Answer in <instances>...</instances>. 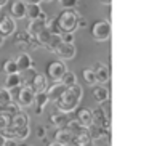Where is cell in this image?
<instances>
[{
  "label": "cell",
  "mask_w": 149,
  "mask_h": 146,
  "mask_svg": "<svg viewBox=\"0 0 149 146\" xmlns=\"http://www.w3.org/2000/svg\"><path fill=\"white\" fill-rule=\"evenodd\" d=\"M82 98H84V88H82V85L77 82L75 85L66 88L64 93L55 101V106H56V109H58V112L68 116L69 112L79 109V104H80Z\"/></svg>",
  "instance_id": "1"
},
{
  "label": "cell",
  "mask_w": 149,
  "mask_h": 146,
  "mask_svg": "<svg viewBox=\"0 0 149 146\" xmlns=\"http://www.w3.org/2000/svg\"><path fill=\"white\" fill-rule=\"evenodd\" d=\"M79 18L80 15L77 13L75 10H63L59 13V16L56 18V24H58L59 32H71L74 34L75 31L79 29Z\"/></svg>",
  "instance_id": "2"
},
{
  "label": "cell",
  "mask_w": 149,
  "mask_h": 146,
  "mask_svg": "<svg viewBox=\"0 0 149 146\" xmlns=\"http://www.w3.org/2000/svg\"><path fill=\"white\" fill-rule=\"evenodd\" d=\"M91 37L96 42H106L111 37V21L109 20H100L95 21L91 26Z\"/></svg>",
  "instance_id": "3"
},
{
  "label": "cell",
  "mask_w": 149,
  "mask_h": 146,
  "mask_svg": "<svg viewBox=\"0 0 149 146\" xmlns=\"http://www.w3.org/2000/svg\"><path fill=\"white\" fill-rule=\"evenodd\" d=\"M66 71H68L66 63L56 59V61H52L48 66H47V75L45 77H48L50 80H53V82H59L61 77H63V74H64Z\"/></svg>",
  "instance_id": "4"
},
{
  "label": "cell",
  "mask_w": 149,
  "mask_h": 146,
  "mask_svg": "<svg viewBox=\"0 0 149 146\" xmlns=\"http://www.w3.org/2000/svg\"><path fill=\"white\" fill-rule=\"evenodd\" d=\"M34 98H36V93L32 92V88L29 85H23L18 92V100L16 104L19 108H31L34 106Z\"/></svg>",
  "instance_id": "5"
},
{
  "label": "cell",
  "mask_w": 149,
  "mask_h": 146,
  "mask_svg": "<svg viewBox=\"0 0 149 146\" xmlns=\"http://www.w3.org/2000/svg\"><path fill=\"white\" fill-rule=\"evenodd\" d=\"M53 53L58 56L59 61H69V59H72L75 56L77 50H75L74 43H63V42H59V45L55 48Z\"/></svg>",
  "instance_id": "6"
},
{
  "label": "cell",
  "mask_w": 149,
  "mask_h": 146,
  "mask_svg": "<svg viewBox=\"0 0 149 146\" xmlns=\"http://www.w3.org/2000/svg\"><path fill=\"white\" fill-rule=\"evenodd\" d=\"M47 21H48V18H47V15L43 13L40 18H37V20H32L29 21V24H27V29L26 32L29 34L31 37H36L37 34H40L43 29L47 27Z\"/></svg>",
  "instance_id": "7"
},
{
  "label": "cell",
  "mask_w": 149,
  "mask_h": 146,
  "mask_svg": "<svg viewBox=\"0 0 149 146\" xmlns=\"http://www.w3.org/2000/svg\"><path fill=\"white\" fill-rule=\"evenodd\" d=\"M16 32V23L11 16H3L0 18V36L3 37H10Z\"/></svg>",
  "instance_id": "8"
},
{
  "label": "cell",
  "mask_w": 149,
  "mask_h": 146,
  "mask_svg": "<svg viewBox=\"0 0 149 146\" xmlns=\"http://www.w3.org/2000/svg\"><path fill=\"white\" fill-rule=\"evenodd\" d=\"M15 63L18 66V72H24L27 69H32L34 68V61H32V56L26 52H19L15 58Z\"/></svg>",
  "instance_id": "9"
},
{
  "label": "cell",
  "mask_w": 149,
  "mask_h": 146,
  "mask_svg": "<svg viewBox=\"0 0 149 146\" xmlns=\"http://www.w3.org/2000/svg\"><path fill=\"white\" fill-rule=\"evenodd\" d=\"M75 120H77L84 129L90 130L91 127H93V116H91V109H88V108H80V109H77V117H75Z\"/></svg>",
  "instance_id": "10"
},
{
  "label": "cell",
  "mask_w": 149,
  "mask_h": 146,
  "mask_svg": "<svg viewBox=\"0 0 149 146\" xmlns=\"http://www.w3.org/2000/svg\"><path fill=\"white\" fill-rule=\"evenodd\" d=\"M29 87L32 88L34 93H43V92H47V88H48V82H47L45 74L37 72V74L34 75V79L31 80Z\"/></svg>",
  "instance_id": "11"
},
{
  "label": "cell",
  "mask_w": 149,
  "mask_h": 146,
  "mask_svg": "<svg viewBox=\"0 0 149 146\" xmlns=\"http://www.w3.org/2000/svg\"><path fill=\"white\" fill-rule=\"evenodd\" d=\"M93 72H95V77H96V82H100L101 85L107 84L111 79V74H109V68H107L106 64H103V63H96V64L93 66Z\"/></svg>",
  "instance_id": "12"
},
{
  "label": "cell",
  "mask_w": 149,
  "mask_h": 146,
  "mask_svg": "<svg viewBox=\"0 0 149 146\" xmlns=\"http://www.w3.org/2000/svg\"><path fill=\"white\" fill-rule=\"evenodd\" d=\"M91 143H93V138H91V132L88 129H82L72 138V145L74 146H91Z\"/></svg>",
  "instance_id": "13"
},
{
  "label": "cell",
  "mask_w": 149,
  "mask_h": 146,
  "mask_svg": "<svg viewBox=\"0 0 149 146\" xmlns=\"http://www.w3.org/2000/svg\"><path fill=\"white\" fill-rule=\"evenodd\" d=\"M91 96H93V100L96 101L98 104L106 103V101H109V90H107V87H104V85L96 84L91 88Z\"/></svg>",
  "instance_id": "14"
},
{
  "label": "cell",
  "mask_w": 149,
  "mask_h": 146,
  "mask_svg": "<svg viewBox=\"0 0 149 146\" xmlns=\"http://www.w3.org/2000/svg\"><path fill=\"white\" fill-rule=\"evenodd\" d=\"M26 10H27V5L23 0H15L10 8V16L13 20H23V18H26Z\"/></svg>",
  "instance_id": "15"
},
{
  "label": "cell",
  "mask_w": 149,
  "mask_h": 146,
  "mask_svg": "<svg viewBox=\"0 0 149 146\" xmlns=\"http://www.w3.org/2000/svg\"><path fill=\"white\" fill-rule=\"evenodd\" d=\"M72 138H74V135H72L71 132H69L68 129H58L55 132V141L61 143V145L68 146V145H72Z\"/></svg>",
  "instance_id": "16"
},
{
  "label": "cell",
  "mask_w": 149,
  "mask_h": 146,
  "mask_svg": "<svg viewBox=\"0 0 149 146\" xmlns=\"http://www.w3.org/2000/svg\"><path fill=\"white\" fill-rule=\"evenodd\" d=\"M64 90H66V87L64 85H61L59 82H53V85H50L48 88H47V96H48V100H52V101H56L59 96H61L63 93H64Z\"/></svg>",
  "instance_id": "17"
},
{
  "label": "cell",
  "mask_w": 149,
  "mask_h": 146,
  "mask_svg": "<svg viewBox=\"0 0 149 146\" xmlns=\"http://www.w3.org/2000/svg\"><path fill=\"white\" fill-rule=\"evenodd\" d=\"M48 96H47V93L43 92V93H36V98H34V106H36V114H42L43 108L48 104Z\"/></svg>",
  "instance_id": "18"
},
{
  "label": "cell",
  "mask_w": 149,
  "mask_h": 146,
  "mask_svg": "<svg viewBox=\"0 0 149 146\" xmlns=\"http://www.w3.org/2000/svg\"><path fill=\"white\" fill-rule=\"evenodd\" d=\"M53 37H55V36H53L50 31H47V27H45V29H43L40 34H37L34 39H36V42L39 43V47H40V45H42V47H48L50 43H52Z\"/></svg>",
  "instance_id": "19"
},
{
  "label": "cell",
  "mask_w": 149,
  "mask_h": 146,
  "mask_svg": "<svg viewBox=\"0 0 149 146\" xmlns=\"http://www.w3.org/2000/svg\"><path fill=\"white\" fill-rule=\"evenodd\" d=\"M31 135V127L24 125V127H13V140L16 141H23V140L29 138Z\"/></svg>",
  "instance_id": "20"
},
{
  "label": "cell",
  "mask_w": 149,
  "mask_h": 146,
  "mask_svg": "<svg viewBox=\"0 0 149 146\" xmlns=\"http://www.w3.org/2000/svg\"><path fill=\"white\" fill-rule=\"evenodd\" d=\"M21 85V75L19 72L18 74H10L5 77V84H3V88L7 90H13V88H18Z\"/></svg>",
  "instance_id": "21"
},
{
  "label": "cell",
  "mask_w": 149,
  "mask_h": 146,
  "mask_svg": "<svg viewBox=\"0 0 149 146\" xmlns=\"http://www.w3.org/2000/svg\"><path fill=\"white\" fill-rule=\"evenodd\" d=\"M68 122V116L66 114H61V112H53L50 114V124L55 125L56 129H63Z\"/></svg>",
  "instance_id": "22"
},
{
  "label": "cell",
  "mask_w": 149,
  "mask_h": 146,
  "mask_svg": "<svg viewBox=\"0 0 149 146\" xmlns=\"http://www.w3.org/2000/svg\"><path fill=\"white\" fill-rule=\"evenodd\" d=\"M59 84L64 85L66 88L72 87V85L77 84V75H75L72 71H69V69H68V71H66L64 74H63V77H61V80H59Z\"/></svg>",
  "instance_id": "23"
},
{
  "label": "cell",
  "mask_w": 149,
  "mask_h": 146,
  "mask_svg": "<svg viewBox=\"0 0 149 146\" xmlns=\"http://www.w3.org/2000/svg\"><path fill=\"white\" fill-rule=\"evenodd\" d=\"M43 15V10L40 8V5H27V10H26V16L29 18V21L37 20Z\"/></svg>",
  "instance_id": "24"
},
{
  "label": "cell",
  "mask_w": 149,
  "mask_h": 146,
  "mask_svg": "<svg viewBox=\"0 0 149 146\" xmlns=\"http://www.w3.org/2000/svg\"><path fill=\"white\" fill-rule=\"evenodd\" d=\"M29 125V117L24 112H18L16 116L11 117V127H24Z\"/></svg>",
  "instance_id": "25"
},
{
  "label": "cell",
  "mask_w": 149,
  "mask_h": 146,
  "mask_svg": "<svg viewBox=\"0 0 149 146\" xmlns=\"http://www.w3.org/2000/svg\"><path fill=\"white\" fill-rule=\"evenodd\" d=\"M82 77H84L85 84L90 85V87H93V85H96V77H95V72L91 68H84V71H82Z\"/></svg>",
  "instance_id": "26"
},
{
  "label": "cell",
  "mask_w": 149,
  "mask_h": 146,
  "mask_svg": "<svg viewBox=\"0 0 149 146\" xmlns=\"http://www.w3.org/2000/svg\"><path fill=\"white\" fill-rule=\"evenodd\" d=\"M2 71L7 75L18 74V66H16V63H15V59H5L3 64H2Z\"/></svg>",
  "instance_id": "27"
},
{
  "label": "cell",
  "mask_w": 149,
  "mask_h": 146,
  "mask_svg": "<svg viewBox=\"0 0 149 146\" xmlns=\"http://www.w3.org/2000/svg\"><path fill=\"white\" fill-rule=\"evenodd\" d=\"M13 101V96H11L10 90L7 88H0V106H5V104L11 103Z\"/></svg>",
  "instance_id": "28"
},
{
  "label": "cell",
  "mask_w": 149,
  "mask_h": 146,
  "mask_svg": "<svg viewBox=\"0 0 149 146\" xmlns=\"http://www.w3.org/2000/svg\"><path fill=\"white\" fill-rule=\"evenodd\" d=\"M36 74L37 72L34 71V69H27V71H24L23 74H19L21 75V85H29Z\"/></svg>",
  "instance_id": "29"
},
{
  "label": "cell",
  "mask_w": 149,
  "mask_h": 146,
  "mask_svg": "<svg viewBox=\"0 0 149 146\" xmlns=\"http://www.w3.org/2000/svg\"><path fill=\"white\" fill-rule=\"evenodd\" d=\"M80 0H58V5L63 8V10H74L79 5Z\"/></svg>",
  "instance_id": "30"
},
{
  "label": "cell",
  "mask_w": 149,
  "mask_h": 146,
  "mask_svg": "<svg viewBox=\"0 0 149 146\" xmlns=\"http://www.w3.org/2000/svg\"><path fill=\"white\" fill-rule=\"evenodd\" d=\"M58 37H59V42L63 43H74V34L71 32H59Z\"/></svg>",
  "instance_id": "31"
},
{
  "label": "cell",
  "mask_w": 149,
  "mask_h": 146,
  "mask_svg": "<svg viewBox=\"0 0 149 146\" xmlns=\"http://www.w3.org/2000/svg\"><path fill=\"white\" fill-rule=\"evenodd\" d=\"M3 146H19V143L16 140H11V138H5L3 141Z\"/></svg>",
  "instance_id": "32"
},
{
  "label": "cell",
  "mask_w": 149,
  "mask_h": 146,
  "mask_svg": "<svg viewBox=\"0 0 149 146\" xmlns=\"http://www.w3.org/2000/svg\"><path fill=\"white\" fill-rule=\"evenodd\" d=\"M45 133H47L45 127H39V129H37V136H39V138H43V136H45Z\"/></svg>",
  "instance_id": "33"
},
{
  "label": "cell",
  "mask_w": 149,
  "mask_h": 146,
  "mask_svg": "<svg viewBox=\"0 0 149 146\" xmlns=\"http://www.w3.org/2000/svg\"><path fill=\"white\" fill-rule=\"evenodd\" d=\"M26 5H40L42 3V0H23Z\"/></svg>",
  "instance_id": "34"
},
{
  "label": "cell",
  "mask_w": 149,
  "mask_h": 146,
  "mask_svg": "<svg viewBox=\"0 0 149 146\" xmlns=\"http://www.w3.org/2000/svg\"><path fill=\"white\" fill-rule=\"evenodd\" d=\"M47 146H64V145H61V143H58V141H55V140H53V141L48 143Z\"/></svg>",
  "instance_id": "35"
},
{
  "label": "cell",
  "mask_w": 149,
  "mask_h": 146,
  "mask_svg": "<svg viewBox=\"0 0 149 146\" xmlns=\"http://www.w3.org/2000/svg\"><path fill=\"white\" fill-rule=\"evenodd\" d=\"M8 2H10V0H0V8H2V7H5V5L8 3Z\"/></svg>",
  "instance_id": "36"
},
{
  "label": "cell",
  "mask_w": 149,
  "mask_h": 146,
  "mask_svg": "<svg viewBox=\"0 0 149 146\" xmlns=\"http://www.w3.org/2000/svg\"><path fill=\"white\" fill-rule=\"evenodd\" d=\"M101 2H103L104 5H111V2H112V0H101Z\"/></svg>",
  "instance_id": "37"
},
{
  "label": "cell",
  "mask_w": 149,
  "mask_h": 146,
  "mask_svg": "<svg viewBox=\"0 0 149 146\" xmlns=\"http://www.w3.org/2000/svg\"><path fill=\"white\" fill-rule=\"evenodd\" d=\"M3 141H5V138L2 135H0V146H3Z\"/></svg>",
  "instance_id": "38"
},
{
  "label": "cell",
  "mask_w": 149,
  "mask_h": 146,
  "mask_svg": "<svg viewBox=\"0 0 149 146\" xmlns=\"http://www.w3.org/2000/svg\"><path fill=\"white\" fill-rule=\"evenodd\" d=\"M2 43H3V37L0 36V45H2Z\"/></svg>",
  "instance_id": "39"
},
{
  "label": "cell",
  "mask_w": 149,
  "mask_h": 146,
  "mask_svg": "<svg viewBox=\"0 0 149 146\" xmlns=\"http://www.w3.org/2000/svg\"><path fill=\"white\" fill-rule=\"evenodd\" d=\"M42 2H53V0H42Z\"/></svg>",
  "instance_id": "40"
},
{
  "label": "cell",
  "mask_w": 149,
  "mask_h": 146,
  "mask_svg": "<svg viewBox=\"0 0 149 146\" xmlns=\"http://www.w3.org/2000/svg\"><path fill=\"white\" fill-rule=\"evenodd\" d=\"M26 146H29V145H26Z\"/></svg>",
  "instance_id": "41"
}]
</instances>
